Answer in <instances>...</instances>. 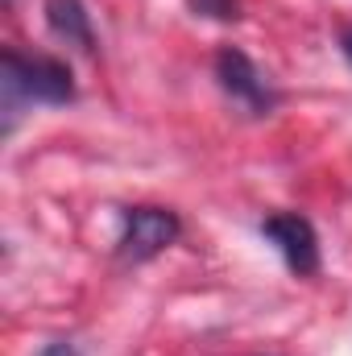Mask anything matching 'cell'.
I'll use <instances>...</instances> for the list:
<instances>
[{
  "label": "cell",
  "mask_w": 352,
  "mask_h": 356,
  "mask_svg": "<svg viewBox=\"0 0 352 356\" xmlns=\"http://www.w3.org/2000/svg\"><path fill=\"white\" fill-rule=\"evenodd\" d=\"M340 50H344V58H349V67H352V29H344V38H340Z\"/></svg>",
  "instance_id": "obj_8"
},
{
  "label": "cell",
  "mask_w": 352,
  "mask_h": 356,
  "mask_svg": "<svg viewBox=\"0 0 352 356\" xmlns=\"http://www.w3.org/2000/svg\"><path fill=\"white\" fill-rule=\"evenodd\" d=\"M0 67H4V108L8 112L17 108V99H25V104H67V99H75L71 71L58 58H42V54L25 58L17 50H4Z\"/></svg>",
  "instance_id": "obj_1"
},
{
  "label": "cell",
  "mask_w": 352,
  "mask_h": 356,
  "mask_svg": "<svg viewBox=\"0 0 352 356\" xmlns=\"http://www.w3.org/2000/svg\"><path fill=\"white\" fill-rule=\"evenodd\" d=\"M178 232H182V224H178L175 211H166V207H133V211H125L120 253L129 261H150L166 245H175Z\"/></svg>",
  "instance_id": "obj_3"
},
{
  "label": "cell",
  "mask_w": 352,
  "mask_h": 356,
  "mask_svg": "<svg viewBox=\"0 0 352 356\" xmlns=\"http://www.w3.org/2000/svg\"><path fill=\"white\" fill-rule=\"evenodd\" d=\"M46 21L67 46H79L83 54L95 50V29H91V13L83 8V0H46Z\"/></svg>",
  "instance_id": "obj_5"
},
{
  "label": "cell",
  "mask_w": 352,
  "mask_h": 356,
  "mask_svg": "<svg viewBox=\"0 0 352 356\" xmlns=\"http://www.w3.org/2000/svg\"><path fill=\"white\" fill-rule=\"evenodd\" d=\"M38 356H79V348H75V344H67V340H54V344H46Z\"/></svg>",
  "instance_id": "obj_7"
},
{
  "label": "cell",
  "mask_w": 352,
  "mask_h": 356,
  "mask_svg": "<svg viewBox=\"0 0 352 356\" xmlns=\"http://www.w3.org/2000/svg\"><path fill=\"white\" fill-rule=\"evenodd\" d=\"M191 13L199 17H216V21H237L241 17V0H186Z\"/></svg>",
  "instance_id": "obj_6"
},
{
  "label": "cell",
  "mask_w": 352,
  "mask_h": 356,
  "mask_svg": "<svg viewBox=\"0 0 352 356\" xmlns=\"http://www.w3.org/2000/svg\"><path fill=\"white\" fill-rule=\"evenodd\" d=\"M216 75H220V88L228 91L249 116H269V112H273L278 95L269 91V83L262 79V71L249 63V54H241V50H224V54L216 58Z\"/></svg>",
  "instance_id": "obj_4"
},
{
  "label": "cell",
  "mask_w": 352,
  "mask_h": 356,
  "mask_svg": "<svg viewBox=\"0 0 352 356\" xmlns=\"http://www.w3.org/2000/svg\"><path fill=\"white\" fill-rule=\"evenodd\" d=\"M262 236L282 253V261L294 269L298 277L319 273V236H315V228H311L307 216H298V211H278V216H269L262 224Z\"/></svg>",
  "instance_id": "obj_2"
}]
</instances>
